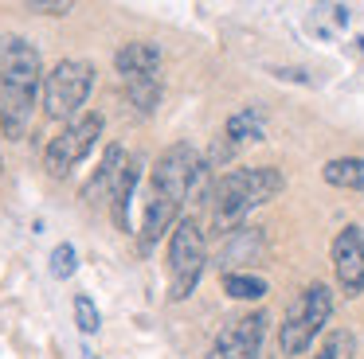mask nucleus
Here are the masks:
<instances>
[{
  "mask_svg": "<svg viewBox=\"0 0 364 359\" xmlns=\"http://www.w3.org/2000/svg\"><path fill=\"white\" fill-rule=\"evenodd\" d=\"M270 316L267 312H247V316L231 320L220 328L204 359H262V336H267Z\"/></svg>",
  "mask_w": 364,
  "mask_h": 359,
  "instance_id": "obj_9",
  "label": "nucleus"
},
{
  "mask_svg": "<svg viewBox=\"0 0 364 359\" xmlns=\"http://www.w3.org/2000/svg\"><path fill=\"white\" fill-rule=\"evenodd\" d=\"M95 90V67L87 59H59L43 78V114L51 121H79V109L87 106Z\"/></svg>",
  "mask_w": 364,
  "mask_h": 359,
  "instance_id": "obj_6",
  "label": "nucleus"
},
{
  "mask_svg": "<svg viewBox=\"0 0 364 359\" xmlns=\"http://www.w3.org/2000/svg\"><path fill=\"white\" fill-rule=\"evenodd\" d=\"M43 55L24 35H0V129L20 140L32 125L36 94L43 90Z\"/></svg>",
  "mask_w": 364,
  "mask_h": 359,
  "instance_id": "obj_2",
  "label": "nucleus"
},
{
  "mask_svg": "<svg viewBox=\"0 0 364 359\" xmlns=\"http://www.w3.org/2000/svg\"><path fill=\"white\" fill-rule=\"evenodd\" d=\"M122 82H126L129 101L137 106V114L149 117L161 106V47L149 39H134V43L118 47L114 55Z\"/></svg>",
  "mask_w": 364,
  "mask_h": 359,
  "instance_id": "obj_5",
  "label": "nucleus"
},
{
  "mask_svg": "<svg viewBox=\"0 0 364 359\" xmlns=\"http://www.w3.org/2000/svg\"><path fill=\"white\" fill-rule=\"evenodd\" d=\"M208 164L192 145H173L157 156L149 184V203H145V223H141V246L153 250V242L165 238L176 223H181V207L192 192H196L200 176Z\"/></svg>",
  "mask_w": 364,
  "mask_h": 359,
  "instance_id": "obj_1",
  "label": "nucleus"
},
{
  "mask_svg": "<svg viewBox=\"0 0 364 359\" xmlns=\"http://www.w3.org/2000/svg\"><path fill=\"white\" fill-rule=\"evenodd\" d=\"M137 180H141V160H129L126 172H122L118 192H114V223H118V231H129V199H134Z\"/></svg>",
  "mask_w": 364,
  "mask_h": 359,
  "instance_id": "obj_14",
  "label": "nucleus"
},
{
  "mask_svg": "<svg viewBox=\"0 0 364 359\" xmlns=\"http://www.w3.org/2000/svg\"><path fill=\"white\" fill-rule=\"evenodd\" d=\"M71 0H63V4H59V0H28V12H43V16H67L71 12Z\"/></svg>",
  "mask_w": 364,
  "mask_h": 359,
  "instance_id": "obj_19",
  "label": "nucleus"
},
{
  "mask_svg": "<svg viewBox=\"0 0 364 359\" xmlns=\"http://www.w3.org/2000/svg\"><path fill=\"white\" fill-rule=\"evenodd\" d=\"M282 187H286L282 172L270 168V164H259V168H231L212 192V226L220 234H235L239 223H243L255 207L270 203Z\"/></svg>",
  "mask_w": 364,
  "mask_h": 359,
  "instance_id": "obj_3",
  "label": "nucleus"
},
{
  "mask_svg": "<svg viewBox=\"0 0 364 359\" xmlns=\"http://www.w3.org/2000/svg\"><path fill=\"white\" fill-rule=\"evenodd\" d=\"M75 270H79V254H75V246L71 242H59V246L51 250V277L67 281Z\"/></svg>",
  "mask_w": 364,
  "mask_h": 359,
  "instance_id": "obj_17",
  "label": "nucleus"
},
{
  "mask_svg": "<svg viewBox=\"0 0 364 359\" xmlns=\"http://www.w3.org/2000/svg\"><path fill=\"white\" fill-rule=\"evenodd\" d=\"M75 320H79V328H82V332H87V336L102 328V316H98L95 301H90L87 293H79V297H75Z\"/></svg>",
  "mask_w": 364,
  "mask_h": 359,
  "instance_id": "obj_18",
  "label": "nucleus"
},
{
  "mask_svg": "<svg viewBox=\"0 0 364 359\" xmlns=\"http://www.w3.org/2000/svg\"><path fill=\"white\" fill-rule=\"evenodd\" d=\"M325 184L333 187H348V192H364V160L360 156H337L321 168Z\"/></svg>",
  "mask_w": 364,
  "mask_h": 359,
  "instance_id": "obj_13",
  "label": "nucleus"
},
{
  "mask_svg": "<svg viewBox=\"0 0 364 359\" xmlns=\"http://www.w3.org/2000/svg\"><path fill=\"white\" fill-rule=\"evenodd\" d=\"M208 262V242L196 219H181L168 238V301H184L200 285Z\"/></svg>",
  "mask_w": 364,
  "mask_h": 359,
  "instance_id": "obj_7",
  "label": "nucleus"
},
{
  "mask_svg": "<svg viewBox=\"0 0 364 359\" xmlns=\"http://www.w3.org/2000/svg\"><path fill=\"white\" fill-rule=\"evenodd\" d=\"M353 348H356L353 332H348V328H333L321 340V348H317L314 359H353Z\"/></svg>",
  "mask_w": 364,
  "mask_h": 359,
  "instance_id": "obj_16",
  "label": "nucleus"
},
{
  "mask_svg": "<svg viewBox=\"0 0 364 359\" xmlns=\"http://www.w3.org/2000/svg\"><path fill=\"white\" fill-rule=\"evenodd\" d=\"M267 137V121H262V114L259 109H239V114H231L228 117V125H223V137L215 140V160H231V156L239 153L243 145H255V140H262Z\"/></svg>",
  "mask_w": 364,
  "mask_h": 359,
  "instance_id": "obj_11",
  "label": "nucleus"
},
{
  "mask_svg": "<svg viewBox=\"0 0 364 359\" xmlns=\"http://www.w3.org/2000/svg\"><path fill=\"white\" fill-rule=\"evenodd\" d=\"M329 316H333L329 285H321V281L306 285L290 301V309H286L282 332H278V348H282V355H301V351L321 336V328L329 324Z\"/></svg>",
  "mask_w": 364,
  "mask_h": 359,
  "instance_id": "obj_4",
  "label": "nucleus"
},
{
  "mask_svg": "<svg viewBox=\"0 0 364 359\" xmlns=\"http://www.w3.org/2000/svg\"><path fill=\"white\" fill-rule=\"evenodd\" d=\"M126 164H129L126 148H122V145H106L102 160H98V172L90 176V184L82 187V199H87L90 207H95V203H106V199H110V192H118Z\"/></svg>",
  "mask_w": 364,
  "mask_h": 359,
  "instance_id": "obj_12",
  "label": "nucleus"
},
{
  "mask_svg": "<svg viewBox=\"0 0 364 359\" xmlns=\"http://www.w3.org/2000/svg\"><path fill=\"white\" fill-rule=\"evenodd\" d=\"M333 273H337V285L348 297L364 293V231L360 226H345L333 238Z\"/></svg>",
  "mask_w": 364,
  "mask_h": 359,
  "instance_id": "obj_10",
  "label": "nucleus"
},
{
  "mask_svg": "<svg viewBox=\"0 0 364 359\" xmlns=\"http://www.w3.org/2000/svg\"><path fill=\"white\" fill-rule=\"evenodd\" d=\"M102 125H106L102 114H82L79 121L63 125V133L51 137L48 153H43V168H48V176L51 180L71 176V168L90 153V148H95V140L102 137Z\"/></svg>",
  "mask_w": 364,
  "mask_h": 359,
  "instance_id": "obj_8",
  "label": "nucleus"
},
{
  "mask_svg": "<svg viewBox=\"0 0 364 359\" xmlns=\"http://www.w3.org/2000/svg\"><path fill=\"white\" fill-rule=\"evenodd\" d=\"M223 293L235 301H259V297H267V281L255 273H223Z\"/></svg>",
  "mask_w": 364,
  "mask_h": 359,
  "instance_id": "obj_15",
  "label": "nucleus"
}]
</instances>
